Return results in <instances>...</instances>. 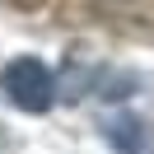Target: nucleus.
<instances>
[{"label":"nucleus","instance_id":"nucleus-1","mask_svg":"<svg viewBox=\"0 0 154 154\" xmlns=\"http://www.w3.org/2000/svg\"><path fill=\"white\" fill-rule=\"evenodd\" d=\"M0 94L23 112H47L51 98H56V79L38 56H19L0 70Z\"/></svg>","mask_w":154,"mask_h":154},{"label":"nucleus","instance_id":"nucleus-2","mask_svg":"<svg viewBox=\"0 0 154 154\" xmlns=\"http://www.w3.org/2000/svg\"><path fill=\"white\" fill-rule=\"evenodd\" d=\"M103 135H107V145H112V154H154V131L140 117H131V112L112 117V122L103 126Z\"/></svg>","mask_w":154,"mask_h":154}]
</instances>
